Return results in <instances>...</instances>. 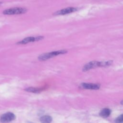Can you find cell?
Listing matches in <instances>:
<instances>
[{"mask_svg":"<svg viewBox=\"0 0 123 123\" xmlns=\"http://www.w3.org/2000/svg\"><path fill=\"white\" fill-rule=\"evenodd\" d=\"M67 52V51L65 49H62V50H59L57 51H54L52 52H50L48 53H43L41 55H40L38 59L40 61H43L47 60L49 59H50L52 57H53L55 56H57L61 54H65Z\"/></svg>","mask_w":123,"mask_h":123,"instance_id":"1","label":"cell"},{"mask_svg":"<svg viewBox=\"0 0 123 123\" xmlns=\"http://www.w3.org/2000/svg\"><path fill=\"white\" fill-rule=\"evenodd\" d=\"M27 10L21 7L12 8L5 10L3 12V13L5 15H14L23 14L26 12Z\"/></svg>","mask_w":123,"mask_h":123,"instance_id":"2","label":"cell"},{"mask_svg":"<svg viewBox=\"0 0 123 123\" xmlns=\"http://www.w3.org/2000/svg\"><path fill=\"white\" fill-rule=\"evenodd\" d=\"M15 119L14 114L12 112H8L2 115L0 118V121L2 123L10 122Z\"/></svg>","mask_w":123,"mask_h":123,"instance_id":"3","label":"cell"},{"mask_svg":"<svg viewBox=\"0 0 123 123\" xmlns=\"http://www.w3.org/2000/svg\"><path fill=\"white\" fill-rule=\"evenodd\" d=\"M97 67H101V62L91 61L85 65L82 70L83 71L86 72Z\"/></svg>","mask_w":123,"mask_h":123,"instance_id":"4","label":"cell"},{"mask_svg":"<svg viewBox=\"0 0 123 123\" xmlns=\"http://www.w3.org/2000/svg\"><path fill=\"white\" fill-rule=\"evenodd\" d=\"M43 38L44 37L42 36H38L37 37H27L23 39L22 40L17 42V44H26L31 42H34L36 41H38V40H41L43 39Z\"/></svg>","mask_w":123,"mask_h":123,"instance_id":"5","label":"cell"},{"mask_svg":"<svg viewBox=\"0 0 123 123\" xmlns=\"http://www.w3.org/2000/svg\"><path fill=\"white\" fill-rule=\"evenodd\" d=\"M77 11V9L74 7H68L60 10H59L54 13V14L55 15H65L69 14L73 12H74Z\"/></svg>","mask_w":123,"mask_h":123,"instance_id":"6","label":"cell"},{"mask_svg":"<svg viewBox=\"0 0 123 123\" xmlns=\"http://www.w3.org/2000/svg\"><path fill=\"white\" fill-rule=\"evenodd\" d=\"M82 87L86 89L97 90L100 87V85L98 84H92V83H83L81 84Z\"/></svg>","mask_w":123,"mask_h":123,"instance_id":"7","label":"cell"},{"mask_svg":"<svg viewBox=\"0 0 123 123\" xmlns=\"http://www.w3.org/2000/svg\"><path fill=\"white\" fill-rule=\"evenodd\" d=\"M111 113V110L108 108H104L100 111L99 115L103 118H107L110 116Z\"/></svg>","mask_w":123,"mask_h":123,"instance_id":"8","label":"cell"},{"mask_svg":"<svg viewBox=\"0 0 123 123\" xmlns=\"http://www.w3.org/2000/svg\"><path fill=\"white\" fill-rule=\"evenodd\" d=\"M39 120L41 123H49L52 121V118L50 116L45 115V116H43L41 117H40Z\"/></svg>","mask_w":123,"mask_h":123,"instance_id":"9","label":"cell"},{"mask_svg":"<svg viewBox=\"0 0 123 123\" xmlns=\"http://www.w3.org/2000/svg\"><path fill=\"white\" fill-rule=\"evenodd\" d=\"M25 90L26 91L29 92H31V93H39L40 92L41 90L39 88H35V87H28L26 88Z\"/></svg>","mask_w":123,"mask_h":123,"instance_id":"10","label":"cell"},{"mask_svg":"<svg viewBox=\"0 0 123 123\" xmlns=\"http://www.w3.org/2000/svg\"><path fill=\"white\" fill-rule=\"evenodd\" d=\"M115 122L116 123H123V114H122L120 116H119L115 120Z\"/></svg>","mask_w":123,"mask_h":123,"instance_id":"11","label":"cell"},{"mask_svg":"<svg viewBox=\"0 0 123 123\" xmlns=\"http://www.w3.org/2000/svg\"><path fill=\"white\" fill-rule=\"evenodd\" d=\"M121 104L123 105V100H122L121 101Z\"/></svg>","mask_w":123,"mask_h":123,"instance_id":"12","label":"cell"},{"mask_svg":"<svg viewBox=\"0 0 123 123\" xmlns=\"http://www.w3.org/2000/svg\"><path fill=\"white\" fill-rule=\"evenodd\" d=\"M1 3H2V2H0V5H1Z\"/></svg>","mask_w":123,"mask_h":123,"instance_id":"13","label":"cell"}]
</instances>
